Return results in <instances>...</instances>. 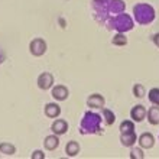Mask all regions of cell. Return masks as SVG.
I'll return each mask as SVG.
<instances>
[{
    "label": "cell",
    "instance_id": "cell-23",
    "mask_svg": "<svg viewBox=\"0 0 159 159\" xmlns=\"http://www.w3.org/2000/svg\"><path fill=\"white\" fill-rule=\"evenodd\" d=\"M145 94H146V90H145V87H143L142 84H134L133 85V96L136 97V98H143Z\"/></svg>",
    "mask_w": 159,
    "mask_h": 159
},
{
    "label": "cell",
    "instance_id": "cell-17",
    "mask_svg": "<svg viewBox=\"0 0 159 159\" xmlns=\"http://www.w3.org/2000/svg\"><path fill=\"white\" fill-rule=\"evenodd\" d=\"M80 151H81V148H80V143L75 142V140H71V142H68L67 146H65V153H67L68 156H71V158H74V156L78 155Z\"/></svg>",
    "mask_w": 159,
    "mask_h": 159
},
{
    "label": "cell",
    "instance_id": "cell-13",
    "mask_svg": "<svg viewBox=\"0 0 159 159\" xmlns=\"http://www.w3.org/2000/svg\"><path fill=\"white\" fill-rule=\"evenodd\" d=\"M126 9V3L123 0H110L109 2V13L110 16H114V15H119V13H123Z\"/></svg>",
    "mask_w": 159,
    "mask_h": 159
},
{
    "label": "cell",
    "instance_id": "cell-22",
    "mask_svg": "<svg viewBox=\"0 0 159 159\" xmlns=\"http://www.w3.org/2000/svg\"><path fill=\"white\" fill-rule=\"evenodd\" d=\"M119 130H120V133L132 132V130H134V121L133 120H123L120 123V127H119Z\"/></svg>",
    "mask_w": 159,
    "mask_h": 159
},
{
    "label": "cell",
    "instance_id": "cell-21",
    "mask_svg": "<svg viewBox=\"0 0 159 159\" xmlns=\"http://www.w3.org/2000/svg\"><path fill=\"white\" fill-rule=\"evenodd\" d=\"M148 98H149V101H151L152 104L159 106V88L158 87L151 88L149 93H148Z\"/></svg>",
    "mask_w": 159,
    "mask_h": 159
},
{
    "label": "cell",
    "instance_id": "cell-25",
    "mask_svg": "<svg viewBox=\"0 0 159 159\" xmlns=\"http://www.w3.org/2000/svg\"><path fill=\"white\" fill-rule=\"evenodd\" d=\"M30 158L32 159H45V153H43L42 151H35Z\"/></svg>",
    "mask_w": 159,
    "mask_h": 159
},
{
    "label": "cell",
    "instance_id": "cell-14",
    "mask_svg": "<svg viewBox=\"0 0 159 159\" xmlns=\"http://www.w3.org/2000/svg\"><path fill=\"white\" fill-rule=\"evenodd\" d=\"M43 146H45L46 151H55L57 148L59 146V136L58 134H49L43 139Z\"/></svg>",
    "mask_w": 159,
    "mask_h": 159
},
{
    "label": "cell",
    "instance_id": "cell-8",
    "mask_svg": "<svg viewBox=\"0 0 159 159\" xmlns=\"http://www.w3.org/2000/svg\"><path fill=\"white\" fill-rule=\"evenodd\" d=\"M146 114H148V110L145 106L142 104H136L133 109L130 110V119L134 121V123H140L146 119Z\"/></svg>",
    "mask_w": 159,
    "mask_h": 159
},
{
    "label": "cell",
    "instance_id": "cell-18",
    "mask_svg": "<svg viewBox=\"0 0 159 159\" xmlns=\"http://www.w3.org/2000/svg\"><path fill=\"white\" fill-rule=\"evenodd\" d=\"M0 153L7 155V156H12V155L16 153V146L12 145V143H9V142H2L0 143Z\"/></svg>",
    "mask_w": 159,
    "mask_h": 159
},
{
    "label": "cell",
    "instance_id": "cell-15",
    "mask_svg": "<svg viewBox=\"0 0 159 159\" xmlns=\"http://www.w3.org/2000/svg\"><path fill=\"white\" fill-rule=\"evenodd\" d=\"M61 114V107L57 103H48L45 106V116L49 119H58Z\"/></svg>",
    "mask_w": 159,
    "mask_h": 159
},
{
    "label": "cell",
    "instance_id": "cell-19",
    "mask_svg": "<svg viewBox=\"0 0 159 159\" xmlns=\"http://www.w3.org/2000/svg\"><path fill=\"white\" fill-rule=\"evenodd\" d=\"M101 114H103V120H104V123L107 126H111L116 121V114L111 111V110H109V109H101Z\"/></svg>",
    "mask_w": 159,
    "mask_h": 159
},
{
    "label": "cell",
    "instance_id": "cell-27",
    "mask_svg": "<svg viewBox=\"0 0 159 159\" xmlns=\"http://www.w3.org/2000/svg\"><path fill=\"white\" fill-rule=\"evenodd\" d=\"M4 59H6V55H4V52L2 49H0V65L4 62Z\"/></svg>",
    "mask_w": 159,
    "mask_h": 159
},
{
    "label": "cell",
    "instance_id": "cell-7",
    "mask_svg": "<svg viewBox=\"0 0 159 159\" xmlns=\"http://www.w3.org/2000/svg\"><path fill=\"white\" fill-rule=\"evenodd\" d=\"M51 96L57 101H64L70 97V90L62 84H58V85H54L51 88Z\"/></svg>",
    "mask_w": 159,
    "mask_h": 159
},
{
    "label": "cell",
    "instance_id": "cell-1",
    "mask_svg": "<svg viewBox=\"0 0 159 159\" xmlns=\"http://www.w3.org/2000/svg\"><path fill=\"white\" fill-rule=\"evenodd\" d=\"M101 119L100 114L94 113V111H85L80 123V133L81 134H98L101 133Z\"/></svg>",
    "mask_w": 159,
    "mask_h": 159
},
{
    "label": "cell",
    "instance_id": "cell-16",
    "mask_svg": "<svg viewBox=\"0 0 159 159\" xmlns=\"http://www.w3.org/2000/svg\"><path fill=\"white\" fill-rule=\"evenodd\" d=\"M146 117H148V121H149L152 126L159 125V106H155V104L152 106L151 109L148 110Z\"/></svg>",
    "mask_w": 159,
    "mask_h": 159
},
{
    "label": "cell",
    "instance_id": "cell-4",
    "mask_svg": "<svg viewBox=\"0 0 159 159\" xmlns=\"http://www.w3.org/2000/svg\"><path fill=\"white\" fill-rule=\"evenodd\" d=\"M109 2L110 0H93V12L97 20H100L101 17V22H106V19L110 17Z\"/></svg>",
    "mask_w": 159,
    "mask_h": 159
},
{
    "label": "cell",
    "instance_id": "cell-20",
    "mask_svg": "<svg viewBox=\"0 0 159 159\" xmlns=\"http://www.w3.org/2000/svg\"><path fill=\"white\" fill-rule=\"evenodd\" d=\"M111 43L116 46H125V45H127V38H126L125 34L117 32V34L113 36V39H111Z\"/></svg>",
    "mask_w": 159,
    "mask_h": 159
},
{
    "label": "cell",
    "instance_id": "cell-26",
    "mask_svg": "<svg viewBox=\"0 0 159 159\" xmlns=\"http://www.w3.org/2000/svg\"><path fill=\"white\" fill-rule=\"evenodd\" d=\"M152 41H153V43L156 45V48H159V32H158V34L153 35V38H152Z\"/></svg>",
    "mask_w": 159,
    "mask_h": 159
},
{
    "label": "cell",
    "instance_id": "cell-12",
    "mask_svg": "<svg viewBox=\"0 0 159 159\" xmlns=\"http://www.w3.org/2000/svg\"><path fill=\"white\" fill-rule=\"evenodd\" d=\"M138 140V136H136V132L132 130V132H126V133H120V143L126 148H132L134 146V143Z\"/></svg>",
    "mask_w": 159,
    "mask_h": 159
},
{
    "label": "cell",
    "instance_id": "cell-10",
    "mask_svg": "<svg viewBox=\"0 0 159 159\" xmlns=\"http://www.w3.org/2000/svg\"><path fill=\"white\" fill-rule=\"evenodd\" d=\"M106 104V98L98 93H94L87 98V106L90 109H103Z\"/></svg>",
    "mask_w": 159,
    "mask_h": 159
},
{
    "label": "cell",
    "instance_id": "cell-2",
    "mask_svg": "<svg viewBox=\"0 0 159 159\" xmlns=\"http://www.w3.org/2000/svg\"><path fill=\"white\" fill-rule=\"evenodd\" d=\"M156 13L149 3H138L133 6V19L139 25H149L155 20Z\"/></svg>",
    "mask_w": 159,
    "mask_h": 159
},
{
    "label": "cell",
    "instance_id": "cell-6",
    "mask_svg": "<svg viewBox=\"0 0 159 159\" xmlns=\"http://www.w3.org/2000/svg\"><path fill=\"white\" fill-rule=\"evenodd\" d=\"M36 84H38V87L41 90H51V88L54 87V75L51 74V72H42L39 74L38 80H36Z\"/></svg>",
    "mask_w": 159,
    "mask_h": 159
},
{
    "label": "cell",
    "instance_id": "cell-11",
    "mask_svg": "<svg viewBox=\"0 0 159 159\" xmlns=\"http://www.w3.org/2000/svg\"><path fill=\"white\" fill-rule=\"evenodd\" d=\"M138 142H139V146L142 149H152L153 145H155V138L152 133H142L140 136L138 138Z\"/></svg>",
    "mask_w": 159,
    "mask_h": 159
},
{
    "label": "cell",
    "instance_id": "cell-3",
    "mask_svg": "<svg viewBox=\"0 0 159 159\" xmlns=\"http://www.w3.org/2000/svg\"><path fill=\"white\" fill-rule=\"evenodd\" d=\"M109 26L111 29L116 30V32L126 34V32H129V30L133 29L134 19L123 12V13H119V15H114V16H110L109 17Z\"/></svg>",
    "mask_w": 159,
    "mask_h": 159
},
{
    "label": "cell",
    "instance_id": "cell-24",
    "mask_svg": "<svg viewBox=\"0 0 159 159\" xmlns=\"http://www.w3.org/2000/svg\"><path fill=\"white\" fill-rule=\"evenodd\" d=\"M130 158L132 159H143L145 155L142 152V148H133L132 146V151H130Z\"/></svg>",
    "mask_w": 159,
    "mask_h": 159
},
{
    "label": "cell",
    "instance_id": "cell-9",
    "mask_svg": "<svg viewBox=\"0 0 159 159\" xmlns=\"http://www.w3.org/2000/svg\"><path fill=\"white\" fill-rule=\"evenodd\" d=\"M68 129H70V125H68V121L64 120V119H55L54 123L51 125V130H52V133L58 134V136L65 134L68 132Z\"/></svg>",
    "mask_w": 159,
    "mask_h": 159
},
{
    "label": "cell",
    "instance_id": "cell-5",
    "mask_svg": "<svg viewBox=\"0 0 159 159\" xmlns=\"http://www.w3.org/2000/svg\"><path fill=\"white\" fill-rule=\"evenodd\" d=\"M46 49H48V45H46L45 39H42V38H35V39H32L29 43V52L34 55V57H42V55H45Z\"/></svg>",
    "mask_w": 159,
    "mask_h": 159
}]
</instances>
